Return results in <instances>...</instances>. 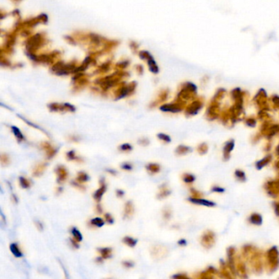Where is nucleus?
Segmentation results:
<instances>
[{"label": "nucleus", "mask_w": 279, "mask_h": 279, "mask_svg": "<svg viewBox=\"0 0 279 279\" xmlns=\"http://www.w3.org/2000/svg\"><path fill=\"white\" fill-rule=\"evenodd\" d=\"M57 174V182L62 183L66 178H67V171L64 167H58L56 170Z\"/></svg>", "instance_id": "1"}, {"label": "nucleus", "mask_w": 279, "mask_h": 279, "mask_svg": "<svg viewBox=\"0 0 279 279\" xmlns=\"http://www.w3.org/2000/svg\"><path fill=\"white\" fill-rule=\"evenodd\" d=\"M134 209L133 203L131 202H128L125 204V207H124V217L130 218L134 214Z\"/></svg>", "instance_id": "2"}, {"label": "nucleus", "mask_w": 279, "mask_h": 279, "mask_svg": "<svg viewBox=\"0 0 279 279\" xmlns=\"http://www.w3.org/2000/svg\"><path fill=\"white\" fill-rule=\"evenodd\" d=\"M98 251L101 253L102 254V257L103 259H109L111 257V254H112V250L111 248L108 247H103V248H99L98 249Z\"/></svg>", "instance_id": "3"}, {"label": "nucleus", "mask_w": 279, "mask_h": 279, "mask_svg": "<svg viewBox=\"0 0 279 279\" xmlns=\"http://www.w3.org/2000/svg\"><path fill=\"white\" fill-rule=\"evenodd\" d=\"M105 191H106V185L105 184H102V187H100L98 190H97L94 195H93V197H94V199L97 202H100L101 201V199L103 197Z\"/></svg>", "instance_id": "4"}, {"label": "nucleus", "mask_w": 279, "mask_h": 279, "mask_svg": "<svg viewBox=\"0 0 279 279\" xmlns=\"http://www.w3.org/2000/svg\"><path fill=\"white\" fill-rule=\"evenodd\" d=\"M10 250L12 251V253L14 254L16 257L20 258L22 256V253H21V250L19 249L18 246L16 243H12L10 245Z\"/></svg>", "instance_id": "5"}, {"label": "nucleus", "mask_w": 279, "mask_h": 279, "mask_svg": "<svg viewBox=\"0 0 279 279\" xmlns=\"http://www.w3.org/2000/svg\"><path fill=\"white\" fill-rule=\"evenodd\" d=\"M123 242L128 245L129 246H130V247H134L136 246V244L138 243V240L131 237H125L123 238Z\"/></svg>", "instance_id": "6"}, {"label": "nucleus", "mask_w": 279, "mask_h": 279, "mask_svg": "<svg viewBox=\"0 0 279 279\" xmlns=\"http://www.w3.org/2000/svg\"><path fill=\"white\" fill-rule=\"evenodd\" d=\"M147 170H148L150 173H158L160 171V166L157 164H154V163H150L147 166H146Z\"/></svg>", "instance_id": "7"}, {"label": "nucleus", "mask_w": 279, "mask_h": 279, "mask_svg": "<svg viewBox=\"0 0 279 279\" xmlns=\"http://www.w3.org/2000/svg\"><path fill=\"white\" fill-rule=\"evenodd\" d=\"M11 129H12V133L14 134L15 137L17 138L18 141L21 142V140H23V139H24V136H23V134H21V132L20 131V129H19L17 127H16V126H12Z\"/></svg>", "instance_id": "8"}, {"label": "nucleus", "mask_w": 279, "mask_h": 279, "mask_svg": "<svg viewBox=\"0 0 279 279\" xmlns=\"http://www.w3.org/2000/svg\"><path fill=\"white\" fill-rule=\"evenodd\" d=\"M71 233H72V235H73L74 239L77 241H81L82 239H83V237H82L80 232L77 228H73L72 230H71Z\"/></svg>", "instance_id": "9"}, {"label": "nucleus", "mask_w": 279, "mask_h": 279, "mask_svg": "<svg viewBox=\"0 0 279 279\" xmlns=\"http://www.w3.org/2000/svg\"><path fill=\"white\" fill-rule=\"evenodd\" d=\"M192 202H194V203H197V204H202V205H208V206H210V205H215V203H212V202H210L208 201H205V200H202V199H193V198H191V199H189Z\"/></svg>", "instance_id": "10"}, {"label": "nucleus", "mask_w": 279, "mask_h": 279, "mask_svg": "<svg viewBox=\"0 0 279 279\" xmlns=\"http://www.w3.org/2000/svg\"><path fill=\"white\" fill-rule=\"evenodd\" d=\"M91 223L93 225H94V226L101 228V227H103L105 224V221L103 219H101V218H95V219L91 220Z\"/></svg>", "instance_id": "11"}, {"label": "nucleus", "mask_w": 279, "mask_h": 279, "mask_svg": "<svg viewBox=\"0 0 279 279\" xmlns=\"http://www.w3.org/2000/svg\"><path fill=\"white\" fill-rule=\"evenodd\" d=\"M88 179H89L88 175L85 172H80L78 173L77 182H80V183L86 182V181L88 180Z\"/></svg>", "instance_id": "12"}, {"label": "nucleus", "mask_w": 279, "mask_h": 279, "mask_svg": "<svg viewBox=\"0 0 279 279\" xmlns=\"http://www.w3.org/2000/svg\"><path fill=\"white\" fill-rule=\"evenodd\" d=\"M19 180H20V185H21L23 188H28V187H30V182H29L26 179H25L24 177H20Z\"/></svg>", "instance_id": "13"}, {"label": "nucleus", "mask_w": 279, "mask_h": 279, "mask_svg": "<svg viewBox=\"0 0 279 279\" xmlns=\"http://www.w3.org/2000/svg\"><path fill=\"white\" fill-rule=\"evenodd\" d=\"M44 169H45V166L44 165H43V164L39 165L38 167H36L35 170V175H40L43 172Z\"/></svg>", "instance_id": "14"}, {"label": "nucleus", "mask_w": 279, "mask_h": 279, "mask_svg": "<svg viewBox=\"0 0 279 279\" xmlns=\"http://www.w3.org/2000/svg\"><path fill=\"white\" fill-rule=\"evenodd\" d=\"M132 146L129 143H124V144L120 145V150L123 151V152H129L132 150Z\"/></svg>", "instance_id": "15"}, {"label": "nucleus", "mask_w": 279, "mask_h": 279, "mask_svg": "<svg viewBox=\"0 0 279 279\" xmlns=\"http://www.w3.org/2000/svg\"><path fill=\"white\" fill-rule=\"evenodd\" d=\"M157 136H158V138H159L160 140L166 142H170L171 141V138L169 137V135L165 134H159Z\"/></svg>", "instance_id": "16"}, {"label": "nucleus", "mask_w": 279, "mask_h": 279, "mask_svg": "<svg viewBox=\"0 0 279 279\" xmlns=\"http://www.w3.org/2000/svg\"><path fill=\"white\" fill-rule=\"evenodd\" d=\"M66 156H67L68 160H73L77 159V157H76L74 151H70V152H68L67 153H66Z\"/></svg>", "instance_id": "17"}, {"label": "nucleus", "mask_w": 279, "mask_h": 279, "mask_svg": "<svg viewBox=\"0 0 279 279\" xmlns=\"http://www.w3.org/2000/svg\"><path fill=\"white\" fill-rule=\"evenodd\" d=\"M138 143L142 146H147V145L149 144V140L147 138H142L141 139H139L138 140Z\"/></svg>", "instance_id": "18"}, {"label": "nucleus", "mask_w": 279, "mask_h": 279, "mask_svg": "<svg viewBox=\"0 0 279 279\" xmlns=\"http://www.w3.org/2000/svg\"><path fill=\"white\" fill-rule=\"evenodd\" d=\"M104 217H105V220H106L109 223H114V219L113 218H112V216L110 214H108V213L105 214Z\"/></svg>", "instance_id": "19"}, {"label": "nucleus", "mask_w": 279, "mask_h": 279, "mask_svg": "<svg viewBox=\"0 0 279 279\" xmlns=\"http://www.w3.org/2000/svg\"><path fill=\"white\" fill-rule=\"evenodd\" d=\"M121 168H122L123 170H131L133 169V166H132V165H130L129 163H124V164H122Z\"/></svg>", "instance_id": "20"}, {"label": "nucleus", "mask_w": 279, "mask_h": 279, "mask_svg": "<svg viewBox=\"0 0 279 279\" xmlns=\"http://www.w3.org/2000/svg\"><path fill=\"white\" fill-rule=\"evenodd\" d=\"M122 264H123V265H124V267H126V268H132V267L134 266V263L131 261H129V260L124 261Z\"/></svg>", "instance_id": "21"}, {"label": "nucleus", "mask_w": 279, "mask_h": 279, "mask_svg": "<svg viewBox=\"0 0 279 279\" xmlns=\"http://www.w3.org/2000/svg\"><path fill=\"white\" fill-rule=\"evenodd\" d=\"M116 193H117V196H118V197H123V196H124V192L119 189V190H116Z\"/></svg>", "instance_id": "22"}, {"label": "nucleus", "mask_w": 279, "mask_h": 279, "mask_svg": "<svg viewBox=\"0 0 279 279\" xmlns=\"http://www.w3.org/2000/svg\"><path fill=\"white\" fill-rule=\"evenodd\" d=\"M36 225H37V227H38V228H39V229H40V230L43 229L42 223H41L40 222H36Z\"/></svg>", "instance_id": "23"}, {"label": "nucleus", "mask_w": 279, "mask_h": 279, "mask_svg": "<svg viewBox=\"0 0 279 279\" xmlns=\"http://www.w3.org/2000/svg\"><path fill=\"white\" fill-rule=\"evenodd\" d=\"M107 171H108V172H110L111 173H113V174H116V170H107Z\"/></svg>", "instance_id": "24"}, {"label": "nucleus", "mask_w": 279, "mask_h": 279, "mask_svg": "<svg viewBox=\"0 0 279 279\" xmlns=\"http://www.w3.org/2000/svg\"><path fill=\"white\" fill-rule=\"evenodd\" d=\"M185 243H186V242H185V241H184V240L179 241V244H180V245H182V244H185Z\"/></svg>", "instance_id": "25"}, {"label": "nucleus", "mask_w": 279, "mask_h": 279, "mask_svg": "<svg viewBox=\"0 0 279 279\" xmlns=\"http://www.w3.org/2000/svg\"><path fill=\"white\" fill-rule=\"evenodd\" d=\"M97 207H98H98H100V205H98V206H97ZM101 212H102V209L101 208H99V213H101Z\"/></svg>", "instance_id": "26"}]
</instances>
